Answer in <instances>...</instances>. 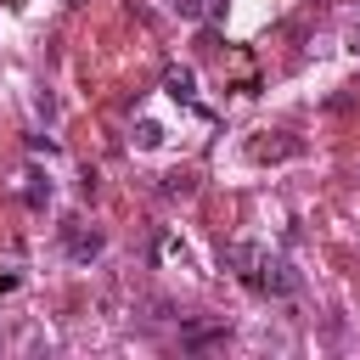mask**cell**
Segmentation results:
<instances>
[{
  "label": "cell",
  "mask_w": 360,
  "mask_h": 360,
  "mask_svg": "<svg viewBox=\"0 0 360 360\" xmlns=\"http://www.w3.org/2000/svg\"><path fill=\"white\" fill-rule=\"evenodd\" d=\"M11 287H17V276H0V292H11Z\"/></svg>",
  "instance_id": "obj_8"
},
{
  "label": "cell",
  "mask_w": 360,
  "mask_h": 360,
  "mask_svg": "<svg viewBox=\"0 0 360 360\" xmlns=\"http://www.w3.org/2000/svg\"><path fill=\"white\" fill-rule=\"evenodd\" d=\"M225 6H231V0H208L202 11H208V17H225Z\"/></svg>",
  "instance_id": "obj_7"
},
{
  "label": "cell",
  "mask_w": 360,
  "mask_h": 360,
  "mask_svg": "<svg viewBox=\"0 0 360 360\" xmlns=\"http://www.w3.org/2000/svg\"><path fill=\"white\" fill-rule=\"evenodd\" d=\"M22 197H28L34 208H45V202H51V180H39V174H28V191H22Z\"/></svg>",
  "instance_id": "obj_4"
},
{
  "label": "cell",
  "mask_w": 360,
  "mask_h": 360,
  "mask_svg": "<svg viewBox=\"0 0 360 360\" xmlns=\"http://www.w3.org/2000/svg\"><path fill=\"white\" fill-rule=\"evenodd\" d=\"M248 287H259V292H292L298 276H292V264H287L281 253L259 248V259H253V270H248Z\"/></svg>",
  "instance_id": "obj_1"
},
{
  "label": "cell",
  "mask_w": 360,
  "mask_h": 360,
  "mask_svg": "<svg viewBox=\"0 0 360 360\" xmlns=\"http://www.w3.org/2000/svg\"><path fill=\"white\" fill-rule=\"evenodd\" d=\"M135 141H141V146H158V141H163V129H158V124H141V135H135Z\"/></svg>",
  "instance_id": "obj_6"
},
{
  "label": "cell",
  "mask_w": 360,
  "mask_h": 360,
  "mask_svg": "<svg viewBox=\"0 0 360 360\" xmlns=\"http://www.w3.org/2000/svg\"><path fill=\"white\" fill-rule=\"evenodd\" d=\"M349 45H354V51H360V28H354V34H349Z\"/></svg>",
  "instance_id": "obj_9"
},
{
  "label": "cell",
  "mask_w": 360,
  "mask_h": 360,
  "mask_svg": "<svg viewBox=\"0 0 360 360\" xmlns=\"http://www.w3.org/2000/svg\"><path fill=\"white\" fill-rule=\"evenodd\" d=\"M163 90L191 107V101H197V73H191V68H169V73H163Z\"/></svg>",
  "instance_id": "obj_2"
},
{
  "label": "cell",
  "mask_w": 360,
  "mask_h": 360,
  "mask_svg": "<svg viewBox=\"0 0 360 360\" xmlns=\"http://www.w3.org/2000/svg\"><path fill=\"white\" fill-rule=\"evenodd\" d=\"M68 253L84 264V259H96L101 253V231H84V236H68Z\"/></svg>",
  "instance_id": "obj_3"
},
{
  "label": "cell",
  "mask_w": 360,
  "mask_h": 360,
  "mask_svg": "<svg viewBox=\"0 0 360 360\" xmlns=\"http://www.w3.org/2000/svg\"><path fill=\"white\" fill-rule=\"evenodd\" d=\"M281 152H292L287 141H253V158H281Z\"/></svg>",
  "instance_id": "obj_5"
}]
</instances>
